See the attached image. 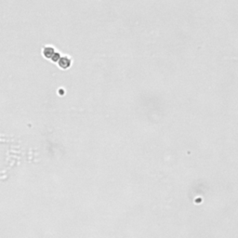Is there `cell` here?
Returning <instances> with one entry per match:
<instances>
[{
	"instance_id": "obj_2",
	"label": "cell",
	"mask_w": 238,
	"mask_h": 238,
	"mask_svg": "<svg viewBox=\"0 0 238 238\" xmlns=\"http://www.w3.org/2000/svg\"><path fill=\"white\" fill-rule=\"evenodd\" d=\"M58 65L60 68H62V69H63V70L69 69L72 65V60L69 56L64 55V56L61 57V59L59 60Z\"/></svg>"
},
{
	"instance_id": "obj_1",
	"label": "cell",
	"mask_w": 238,
	"mask_h": 238,
	"mask_svg": "<svg viewBox=\"0 0 238 238\" xmlns=\"http://www.w3.org/2000/svg\"><path fill=\"white\" fill-rule=\"evenodd\" d=\"M42 56L45 59L51 61L53 62H58L59 60L61 59V54H60L56 48L53 46H46L42 48Z\"/></svg>"
}]
</instances>
